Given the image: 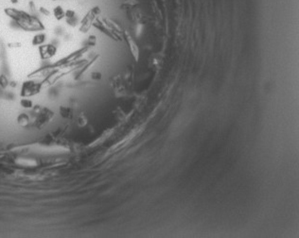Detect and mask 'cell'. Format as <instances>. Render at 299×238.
Instances as JSON below:
<instances>
[{"label": "cell", "instance_id": "obj_2", "mask_svg": "<svg viewBox=\"0 0 299 238\" xmlns=\"http://www.w3.org/2000/svg\"><path fill=\"white\" fill-rule=\"evenodd\" d=\"M39 52L42 59H48L51 58L56 53V47L52 45H45L41 46L39 47Z\"/></svg>", "mask_w": 299, "mask_h": 238}, {"label": "cell", "instance_id": "obj_11", "mask_svg": "<svg viewBox=\"0 0 299 238\" xmlns=\"http://www.w3.org/2000/svg\"><path fill=\"white\" fill-rule=\"evenodd\" d=\"M65 15H66L67 17H73V16H74V11H73V10H66V12H65Z\"/></svg>", "mask_w": 299, "mask_h": 238}, {"label": "cell", "instance_id": "obj_10", "mask_svg": "<svg viewBox=\"0 0 299 238\" xmlns=\"http://www.w3.org/2000/svg\"><path fill=\"white\" fill-rule=\"evenodd\" d=\"M101 74L99 73H93L92 74V79H101Z\"/></svg>", "mask_w": 299, "mask_h": 238}, {"label": "cell", "instance_id": "obj_3", "mask_svg": "<svg viewBox=\"0 0 299 238\" xmlns=\"http://www.w3.org/2000/svg\"><path fill=\"white\" fill-rule=\"evenodd\" d=\"M125 34H126V41H127L128 45H129V47H130L131 52H132V54H133V56L134 57L135 60H138V57H139V50H138L137 46H136V43H134V41L132 39V37H131L130 35H128V33H125Z\"/></svg>", "mask_w": 299, "mask_h": 238}, {"label": "cell", "instance_id": "obj_9", "mask_svg": "<svg viewBox=\"0 0 299 238\" xmlns=\"http://www.w3.org/2000/svg\"><path fill=\"white\" fill-rule=\"evenodd\" d=\"M87 124V118L84 115H80L78 118V125L80 127H84Z\"/></svg>", "mask_w": 299, "mask_h": 238}, {"label": "cell", "instance_id": "obj_8", "mask_svg": "<svg viewBox=\"0 0 299 238\" xmlns=\"http://www.w3.org/2000/svg\"><path fill=\"white\" fill-rule=\"evenodd\" d=\"M20 104L25 108H32L33 103H32V100H30L29 98H22L20 101Z\"/></svg>", "mask_w": 299, "mask_h": 238}, {"label": "cell", "instance_id": "obj_1", "mask_svg": "<svg viewBox=\"0 0 299 238\" xmlns=\"http://www.w3.org/2000/svg\"><path fill=\"white\" fill-rule=\"evenodd\" d=\"M54 116L53 112H51L49 109L47 108H44L41 110V112H39V116L37 118L36 120V126L37 128H41L50 120V119Z\"/></svg>", "mask_w": 299, "mask_h": 238}, {"label": "cell", "instance_id": "obj_5", "mask_svg": "<svg viewBox=\"0 0 299 238\" xmlns=\"http://www.w3.org/2000/svg\"><path fill=\"white\" fill-rule=\"evenodd\" d=\"M17 119H18V123H19V125L22 127H26L29 123V118L26 114H21L19 116H18Z\"/></svg>", "mask_w": 299, "mask_h": 238}, {"label": "cell", "instance_id": "obj_7", "mask_svg": "<svg viewBox=\"0 0 299 238\" xmlns=\"http://www.w3.org/2000/svg\"><path fill=\"white\" fill-rule=\"evenodd\" d=\"M65 15V12L61 7H57L54 9V16L57 20H61Z\"/></svg>", "mask_w": 299, "mask_h": 238}, {"label": "cell", "instance_id": "obj_4", "mask_svg": "<svg viewBox=\"0 0 299 238\" xmlns=\"http://www.w3.org/2000/svg\"><path fill=\"white\" fill-rule=\"evenodd\" d=\"M60 114H61V116L63 118L68 119V118L72 117L73 112H72V109L69 108V107H66V106H61L60 107Z\"/></svg>", "mask_w": 299, "mask_h": 238}, {"label": "cell", "instance_id": "obj_6", "mask_svg": "<svg viewBox=\"0 0 299 238\" xmlns=\"http://www.w3.org/2000/svg\"><path fill=\"white\" fill-rule=\"evenodd\" d=\"M46 39V35L45 34H38L34 36V38L32 39V45L33 46H39L45 41Z\"/></svg>", "mask_w": 299, "mask_h": 238}]
</instances>
